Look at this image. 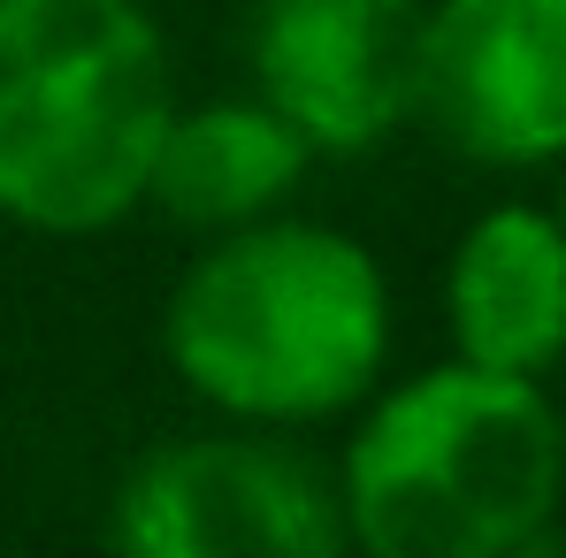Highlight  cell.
Returning a JSON list of instances; mask_svg holds the SVG:
<instances>
[{
	"instance_id": "cell-7",
	"label": "cell",
	"mask_w": 566,
	"mask_h": 558,
	"mask_svg": "<svg viewBox=\"0 0 566 558\" xmlns=\"http://www.w3.org/2000/svg\"><path fill=\"white\" fill-rule=\"evenodd\" d=\"M460 360L497 375H544L566 352V230L559 214L497 207L452 253Z\"/></svg>"
},
{
	"instance_id": "cell-6",
	"label": "cell",
	"mask_w": 566,
	"mask_h": 558,
	"mask_svg": "<svg viewBox=\"0 0 566 558\" xmlns=\"http://www.w3.org/2000/svg\"><path fill=\"white\" fill-rule=\"evenodd\" d=\"M261 93L306 146L360 154L413 115L421 8L413 0H269L253 31Z\"/></svg>"
},
{
	"instance_id": "cell-3",
	"label": "cell",
	"mask_w": 566,
	"mask_h": 558,
	"mask_svg": "<svg viewBox=\"0 0 566 558\" xmlns=\"http://www.w3.org/2000/svg\"><path fill=\"white\" fill-rule=\"evenodd\" d=\"M169 360L199 398L306 421L368 390L382 360V276L337 230H245L169 298Z\"/></svg>"
},
{
	"instance_id": "cell-8",
	"label": "cell",
	"mask_w": 566,
	"mask_h": 558,
	"mask_svg": "<svg viewBox=\"0 0 566 558\" xmlns=\"http://www.w3.org/2000/svg\"><path fill=\"white\" fill-rule=\"evenodd\" d=\"M306 154L314 146L276 107H191V115H169L154 146L146 199L169 222H253L298 185Z\"/></svg>"
},
{
	"instance_id": "cell-9",
	"label": "cell",
	"mask_w": 566,
	"mask_h": 558,
	"mask_svg": "<svg viewBox=\"0 0 566 558\" xmlns=\"http://www.w3.org/2000/svg\"><path fill=\"white\" fill-rule=\"evenodd\" d=\"M559 230H566V191H559Z\"/></svg>"
},
{
	"instance_id": "cell-2",
	"label": "cell",
	"mask_w": 566,
	"mask_h": 558,
	"mask_svg": "<svg viewBox=\"0 0 566 558\" xmlns=\"http://www.w3.org/2000/svg\"><path fill=\"white\" fill-rule=\"evenodd\" d=\"M177 115L138 0H0V207L31 230H99L146 199Z\"/></svg>"
},
{
	"instance_id": "cell-4",
	"label": "cell",
	"mask_w": 566,
	"mask_h": 558,
	"mask_svg": "<svg viewBox=\"0 0 566 558\" xmlns=\"http://www.w3.org/2000/svg\"><path fill=\"white\" fill-rule=\"evenodd\" d=\"M123 551L138 558H329L345 551V497L276 444H169L115 489Z\"/></svg>"
},
{
	"instance_id": "cell-5",
	"label": "cell",
	"mask_w": 566,
	"mask_h": 558,
	"mask_svg": "<svg viewBox=\"0 0 566 558\" xmlns=\"http://www.w3.org/2000/svg\"><path fill=\"white\" fill-rule=\"evenodd\" d=\"M413 115L468 161L566 154V0H444L421 15Z\"/></svg>"
},
{
	"instance_id": "cell-1",
	"label": "cell",
	"mask_w": 566,
	"mask_h": 558,
	"mask_svg": "<svg viewBox=\"0 0 566 558\" xmlns=\"http://www.w3.org/2000/svg\"><path fill=\"white\" fill-rule=\"evenodd\" d=\"M566 436L536 375L437 368L390 390L345 460V536L376 558L528 551L559 505Z\"/></svg>"
},
{
	"instance_id": "cell-10",
	"label": "cell",
	"mask_w": 566,
	"mask_h": 558,
	"mask_svg": "<svg viewBox=\"0 0 566 558\" xmlns=\"http://www.w3.org/2000/svg\"><path fill=\"white\" fill-rule=\"evenodd\" d=\"M559 436H566V421H559Z\"/></svg>"
}]
</instances>
